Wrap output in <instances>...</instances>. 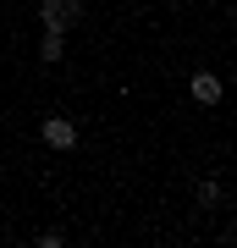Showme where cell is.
<instances>
[{"instance_id": "cell-1", "label": "cell", "mask_w": 237, "mask_h": 248, "mask_svg": "<svg viewBox=\"0 0 237 248\" xmlns=\"http://www.w3.org/2000/svg\"><path fill=\"white\" fill-rule=\"evenodd\" d=\"M39 22L50 33H72L83 22V0H39Z\"/></svg>"}, {"instance_id": "cell-2", "label": "cell", "mask_w": 237, "mask_h": 248, "mask_svg": "<svg viewBox=\"0 0 237 248\" xmlns=\"http://www.w3.org/2000/svg\"><path fill=\"white\" fill-rule=\"evenodd\" d=\"M44 143H50V149H72V143H78V127L66 122V116H44Z\"/></svg>"}, {"instance_id": "cell-3", "label": "cell", "mask_w": 237, "mask_h": 248, "mask_svg": "<svg viewBox=\"0 0 237 248\" xmlns=\"http://www.w3.org/2000/svg\"><path fill=\"white\" fill-rule=\"evenodd\" d=\"M188 89H193L199 105H221V78H215V72H193V78H188Z\"/></svg>"}, {"instance_id": "cell-4", "label": "cell", "mask_w": 237, "mask_h": 248, "mask_svg": "<svg viewBox=\"0 0 237 248\" xmlns=\"http://www.w3.org/2000/svg\"><path fill=\"white\" fill-rule=\"evenodd\" d=\"M61 50H66V33H50V28H44V39H39V61L55 66V61H61Z\"/></svg>"}, {"instance_id": "cell-5", "label": "cell", "mask_w": 237, "mask_h": 248, "mask_svg": "<svg viewBox=\"0 0 237 248\" xmlns=\"http://www.w3.org/2000/svg\"><path fill=\"white\" fill-rule=\"evenodd\" d=\"M199 204L215 210V204H221V182H199Z\"/></svg>"}]
</instances>
